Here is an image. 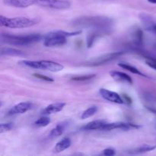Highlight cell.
Segmentation results:
<instances>
[{"label": "cell", "mask_w": 156, "mask_h": 156, "mask_svg": "<svg viewBox=\"0 0 156 156\" xmlns=\"http://www.w3.org/2000/svg\"><path fill=\"white\" fill-rule=\"evenodd\" d=\"M70 146H71L70 139L68 138V137H65V138H63L56 143L54 149H53V152H56V153H59V152H62L65 151L66 149H69Z\"/></svg>", "instance_id": "9a60e30c"}, {"label": "cell", "mask_w": 156, "mask_h": 156, "mask_svg": "<svg viewBox=\"0 0 156 156\" xmlns=\"http://www.w3.org/2000/svg\"><path fill=\"white\" fill-rule=\"evenodd\" d=\"M149 2L152 3V4H156V0H147Z\"/></svg>", "instance_id": "4dcf8cb0"}, {"label": "cell", "mask_w": 156, "mask_h": 156, "mask_svg": "<svg viewBox=\"0 0 156 156\" xmlns=\"http://www.w3.org/2000/svg\"><path fill=\"white\" fill-rule=\"evenodd\" d=\"M19 65L23 66L28 67V68L36 69H44L50 72L62 71L64 69V66L59 62H53L49 60H41V61H30V60H22L18 62Z\"/></svg>", "instance_id": "5b68a950"}, {"label": "cell", "mask_w": 156, "mask_h": 156, "mask_svg": "<svg viewBox=\"0 0 156 156\" xmlns=\"http://www.w3.org/2000/svg\"><path fill=\"white\" fill-rule=\"evenodd\" d=\"M156 149V146L154 145H149V144H143L142 146H139V147L136 148V149H130L128 151L129 154H142L145 153V152H151V151L154 150Z\"/></svg>", "instance_id": "2e32d148"}, {"label": "cell", "mask_w": 156, "mask_h": 156, "mask_svg": "<svg viewBox=\"0 0 156 156\" xmlns=\"http://www.w3.org/2000/svg\"><path fill=\"white\" fill-rule=\"evenodd\" d=\"M96 37H97V34L96 33L90 34L88 35V38H87V47H88V48H90V47H92Z\"/></svg>", "instance_id": "cb8c5ba5"}, {"label": "cell", "mask_w": 156, "mask_h": 156, "mask_svg": "<svg viewBox=\"0 0 156 156\" xmlns=\"http://www.w3.org/2000/svg\"><path fill=\"white\" fill-rule=\"evenodd\" d=\"M133 41L134 43L137 45H141L143 40V33L140 29H136L133 33Z\"/></svg>", "instance_id": "44dd1931"}, {"label": "cell", "mask_w": 156, "mask_h": 156, "mask_svg": "<svg viewBox=\"0 0 156 156\" xmlns=\"http://www.w3.org/2000/svg\"><path fill=\"white\" fill-rule=\"evenodd\" d=\"M33 107L30 102L25 101V102H21V103L18 104V105H15L12 107L8 112V115L12 116L15 115V114H24V113L27 112L29 110H30Z\"/></svg>", "instance_id": "30bf717a"}, {"label": "cell", "mask_w": 156, "mask_h": 156, "mask_svg": "<svg viewBox=\"0 0 156 156\" xmlns=\"http://www.w3.org/2000/svg\"><path fill=\"white\" fill-rule=\"evenodd\" d=\"M65 106L66 103H64V102H56V103L51 104V105L46 107L42 111L41 114L43 115H49V114H56V113H58L62 111Z\"/></svg>", "instance_id": "7c38bea8"}, {"label": "cell", "mask_w": 156, "mask_h": 156, "mask_svg": "<svg viewBox=\"0 0 156 156\" xmlns=\"http://www.w3.org/2000/svg\"><path fill=\"white\" fill-rule=\"evenodd\" d=\"M102 155H107V156H112L116 154L115 150L114 149H111V148H108V149H104L103 152H101Z\"/></svg>", "instance_id": "83f0119b"}, {"label": "cell", "mask_w": 156, "mask_h": 156, "mask_svg": "<svg viewBox=\"0 0 156 156\" xmlns=\"http://www.w3.org/2000/svg\"><path fill=\"white\" fill-rule=\"evenodd\" d=\"M34 76H35V77L37 78V79H41V80L46 81V82H53V81H54V79H52V78L49 77V76H44V75L39 74V73H34Z\"/></svg>", "instance_id": "484cf974"}, {"label": "cell", "mask_w": 156, "mask_h": 156, "mask_svg": "<svg viewBox=\"0 0 156 156\" xmlns=\"http://www.w3.org/2000/svg\"><path fill=\"white\" fill-rule=\"evenodd\" d=\"M111 19L106 17L89 16L82 17L74 21V25L82 27H91L101 31H106L111 26Z\"/></svg>", "instance_id": "6da1fadb"}, {"label": "cell", "mask_w": 156, "mask_h": 156, "mask_svg": "<svg viewBox=\"0 0 156 156\" xmlns=\"http://www.w3.org/2000/svg\"><path fill=\"white\" fill-rule=\"evenodd\" d=\"M42 37L38 34H32L27 35H13L9 34H2L1 39L2 42L12 44V45L27 46L34 43L38 42Z\"/></svg>", "instance_id": "3957f363"}, {"label": "cell", "mask_w": 156, "mask_h": 156, "mask_svg": "<svg viewBox=\"0 0 156 156\" xmlns=\"http://www.w3.org/2000/svg\"><path fill=\"white\" fill-rule=\"evenodd\" d=\"M123 54V52H116V53H108V54H105L104 56H100V57H98L96 59H92V60L87 62V64H88V66H92L105 65V64L108 63V62H111L112 61H114L117 58L120 57Z\"/></svg>", "instance_id": "52a82bcc"}, {"label": "cell", "mask_w": 156, "mask_h": 156, "mask_svg": "<svg viewBox=\"0 0 156 156\" xmlns=\"http://www.w3.org/2000/svg\"><path fill=\"white\" fill-rule=\"evenodd\" d=\"M118 66L120 67H121L122 69H123L127 70V71L130 72V73H133V74H136V75H139V76H143V77H147L146 75L143 74V73H142L138 69L136 68V67L130 65V64L124 63V62H120V63L118 64Z\"/></svg>", "instance_id": "d6986e66"}, {"label": "cell", "mask_w": 156, "mask_h": 156, "mask_svg": "<svg viewBox=\"0 0 156 156\" xmlns=\"http://www.w3.org/2000/svg\"><path fill=\"white\" fill-rule=\"evenodd\" d=\"M140 128V126L137 125L133 124V123H120V122H117V123H108L104 125L102 127L101 130L105 131H111L114 130V129H122V130H130V129H138Z\"/></svg>", "instance_id": "ba28073f"}, {"label": "cell", "mask_w": 156, "mask_h": 156, "mask_svg": "<svg viewBox=\"0 0 156 156\" xmlns=\"http://www.w3.org/2000/svg\"><path fill=\"white\" fill-rule=\"evenodd\" d=\"M39 21L40 20L37 18H28L24 17L9 18L3 15L0 16V25L10 28H24L31 27L38 24Z\"/></svg>", "instance_id": "277c9868"}, {"label": "cell", "mask_w": 156, "mask_h": 156, "mask_svg": "<svg viewBox=\"0 0 156 156\" xmlns=\"http://www.w3.org/2000/svg\"><path fill=\"white\" fill-rule=\"evenodd\" d=\"M68 123L66 122H62V123H58L50 133V137L51 138H55V137H58L59 136L62 135L63 132L65 131L66 128Z\"/></svg>", "instance_id": "e0dca14e"}, {"label": "cell", "mask_w": 156, "mask_h": 156, "mask_svg": "<svg viewBox=\"0 0 156 156\" xmlns=\"http://www.w3.org/2000/svg\"><path fill=\"white\" fill-rule=\"evenodd\" d=\"M13 124L12 123H2L0 125V133H5L9 131L10 129H12Z\"/></svg>", "instance_id": "d4e9b609"}, {"label": "cell", "mask_w": 156, "mask_h": 156, "mask_svg": "<svg viewBox=\"0 0 156 156\" xmlns=\"http://www.w3.org/2000/svg\"><path fill=\"white\" fill-rule=\"evenodd\" d=\"M123 98H124V99L123 98V101H124V102L126 101V104H129H129L132 103V100H131V99L129 98V97H127V96L125 95V94H124V95H123Z\"/></svg>", "instance_id": "f1b7e54d"}, {"label": "cell", "mask_w": 156, "mask_h": 156, "mask_svg": "<svg viewBox=\"0 0 156 156\" xmlns=\"http://www.w3.org/2000/svg\"><path fill=\"white\" fill-rule=\"evenodd\" d=\"M95 77V75H85V76H75V77L72 78V80L76 81V82H85V81L90 80L92 79L93 78Z\"/></svg>", "instance_id": "603a6c76"}, {"label": "cell", "mask_w": 156, "mask_h": 156, "mask_svg": "<svg viewBox=\"0 0 156 156\" xmlns=\"http://www.w3.org/2000/svg\"><path fill=\"white\" fill-rule=\"evenodd\" d=\"M82 34V30H76L73 32H67L63 30H57L47 34L44 37V44L46 47H59L67 42L66 38L69 37L76 36Z\"/></svg>", "instance_id": "7a4b0ae2"}, {"label": "cell", "mask_w": 156, "mask_h": 156, "mask_svg": "<svg viewBox=\"0 0 156 156\" xmlns=\"http://www.w3.org/2000/svg\"><path fill=\"white\" fill-rule=\"evenodd\" d=\"M6 5L15 8H27L34 5L33 0H4Z\"/></svg>", "instance_id": "4fadbf2b"}, {"label": "cell", "mask_w": 156, "mask_h": 156, "mask_svg": "<svg viewBox=\"0 0 156 156\" xmlns=\"http://www.w3.org/2000/svg\"><path fill=\"white\" fill-rule=\"evenodd\" d=\"M146 63L149 66V67L152 68L153 69L156 70V59H154V58H150V57H147L146 58Z\"/></svg>", "instance_id": "4316f807"}, {"label": "cell", "mask_w": 156, "mask_h": 156, "mask_svg": "<svg viewBox=\"0 0 156 156\" xmlns=\"http://www.w3.org/2000/svg\"><path fill=\"white\" fill-rule=\"evenodd\" d=\"M110 75L113 78V79H114L116 82H121V83L133 84L132 78L129 75L126 74V73L113 70V71L110 73Z\"/></svg>", "instance_id": "8fae6325"}, {"label": "cell", "mask_w": 156, "mask_h": 156, "mask_svg": "<svg viewBox=\"0 0 156 156\" xmlns=\"http://www.w3.org/2000/svg\"><path fill=\"white\" fill-rule=\"evenodd\" d=\"M99 93H100V94L104 99L108 101L118 104V105H122V104L124 103L123 98L118 93H116L112 91H109V90L105 89V88H101Z\"/></svg>", "instance_id": "9c48e42d"}, {"label": "cell", "mask_w": 156, "mask_h": 156, "mask_svg": "<svg viewBox=\"0 0 156 156\" xmlns=\"http://www.w3.org/2000/svg\"><path fill=\"white\" fill-rule=\"evenodd\" d=\"M50 123V119L48 117H41V118L38 119L37 121H35L34 125L38 127H44V126H47V125Z\"/></svg>", "instance_id": "7402d4cb"}, {"label": "cell", "mask_w": 156, "mask_h": 156, "mask_svg": "<svg viewBox=\"0 0 156 156\" xmlns=\"http://www.w3.org/2000/svg\"><path fill=\"white\" fill-rule=\"evenodd\" d=\"M2 56H24V53L20 50L11 48V47H3L1 50Z\"/></svg>", "instance_id": "ac0fdd59"}, {"label": "cell", "mask_w": 156, "mask_h": 156, "mask_svg": "<svg viewBox=\"0 0 156 156\" xmlns=\"http://www.w3.org/2000/svg\"><path fill=\"white\" fill-rule=\"evenodd\" d=\"M150 30H152V31H153L154 33H156V24L155 25H153L152 27H151Z\"/></svg>", "instance_id": "f546056e"}, {"label": "cell", "mask_w": 156, "mask_h": 156, "mask_svg": "<svg viewBox=\"0 0 156 156\" xmlns=\"http://www.w3.org/2000/svg\"><path fill=\"white\" fill-rule=\"evenodd\" d=\"M107 122L104 120H94V121L89 122L88 123H87L86 125L83 126L82 128L84 130H101L102 127L104 126V125L106 124Z\"/></svg>", "instance_id": "5bb4252c"}, {"label": "cell", "mask_w": 156, "mask_h": 156, "mask_svg": "<svg viewBox=\"0 0 156 156\" xmlns=\"http://www.w3.org/2000/svg\"><path fill=\"white\" fill-rule=\"evenodd\" d=\"M98 111V107L97 106H91L90 108H88V109L85 110L83 113H82V116H81V118L82 120H85L87 118H89L91 116L94 115L96 112Z\"/></svg>", "instance_id": "ffe728a7"}, {"label": "cell", "mask_w": 156, "mask_h": 156, "mask_svg": "<svg viewBox=\"0 0 156 156\" xmlns=\"http://www.w3.org/2000/svg\"><path fill=\"white\" fill-rule=\"evenodd\" d=\"M34 5L50 8L53 9H67L70 7L71 4L67 0H33Z\"/></svg>", "instance_id": "8992f818"}]
</instances>
